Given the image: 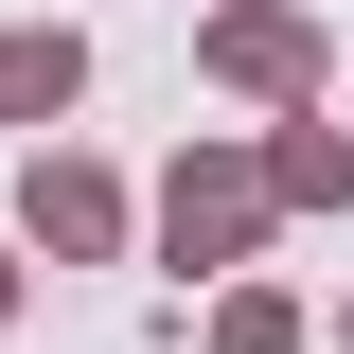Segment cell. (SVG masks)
Listing matches in <instances>:
<instances>
[{
    "label": "cell",
    "instance_id": "6da1fadb",
    "mask_svg": "<svg viewBox=\"0 0 354 354\" xmlns=\"http://www.w3.org/2000/svg\"><path fill=\"white\" fill-rule=\"evenodd\" d=\"M71 71H88L71 36H0V124H18V106H71Z\"/></svg>",
    "mask_w": 354,
    "mask_h": 354
}]
</instances>
